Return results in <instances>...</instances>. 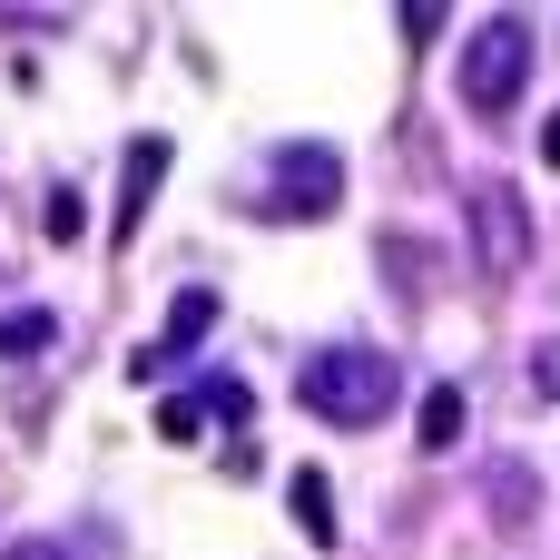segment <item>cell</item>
I'll return each mask as SVG.
<instances>
[{"mask_svg":"<svg viewBox=\"0 0 560 560\" xmlns=\"http://www.w3.org/2000/svg\"><path fill=\"white\" fill-rule=\"evenodd\" d=\"M295 404H305L315 423H335V433H364V423H384V413L404 404V364H394L384 345H325V354H305Z\"/></svg>","mask_w":560,"mask_h":560,"instance_id":"cell-1","label":"cell"},{"mask_svg":"<svg viewBox=\"0 0 560 560\" xmlns=\"http://www.w3.org/2000/svg\"><path fill=\"white\" fill-rule=\"evenodd\" d=\"M472 246H482V266L492 276H512L522 256H532V217H522V197L492 177V187H472Z\"/></svg>","mask_w":560,"mask_h":560,"instance_id":"cell-4","label":"cell"},{"mask_svg":"<svg viewBox=\"0 0 560 560\" xmlns=\"http://www.w3.org/2000/svg\"><path fill=\"white\" fill-rule=\"evenodd\" d=\"M10 560H118V541H108L98 522H79V532H30V541H10Z\"/></svg>","mask_w":560,"mask_h":560,"instance_id":"cell-7","label":"cell"},{"mask_svg":"<svg viewBox=\"0 0 560 560\" xmlns=\"http://www.w3.org/2000/svg\"><path fill=\"white\" fill-rule=\"evenodd\" d=\"M207 413H226V423H246V413H256V394H246V384H217V374H207Z\"/></svg>","mask_w":560,"mask_h":560,"instance_id":"cell-14","label":"cell"},{"mask_svg":"<svg viewBox=\"0 0 560 560\" xmlns=\"http://www.w3.org/2000/svg\"><path fill=\"white\" fill-rule=\"evenodd\" d=\"M207 325H217V295H207V285H187V295L167 305V335H158V345H138V354H128V374H138V384H158L167 364H187V354L207 345Z\"/></svg>","mask_w":560,"mask_h":560,"instance_id":"cell-5","label":"cell"},{"mask_svg":"<svg viewBox=\"0 0 560 560\" xmlns=\"http://www.w3.org/2000/svg\"><path fill=\"white\" fill-rule=\"evenodd\" d=\"M158 177H167V138H138V148H128V167H118V246L138 236V217H148Z\"/></svg>","mask_w":560,"mask_h":560,"instance_id":"cell-6","label":"cell"},{"mask_svg":"<svg viewBox=\"0 0 560 560\" xmlns=\"http://www.w3.org/2000/svg\"><path fill=\"white\" fill-rule=\"evenodd\" d=\"M413 433H423V453H453L463 443V384H433L423 413H413Z\"/></svg>","mask_w":560,"mask_h":560,"instance_id":"cell-8","label":"cell"},{"mask_svg":"<svg viewBox=\"0 0 560 560\" xmlns=\"http://www.w3.org/2000/svg\"><path fill=\"white\" fill-rule=\"evenodd\" d=\"M335 197H345V158H335L325 138H285V148L266 158V217H276V226L335 217Z\"/></svg>","mask_w":560,"mask_h":560,"instance_id":"cell-3","label":"cell"},{"mask_svg":"<svg viewBox=\"0 0 560 560\" xmlns=\"http://www.w3.org/2000/svg\"><path fill=\"white\" fill-rule=\"evenodd\" d=\"M285 502H295L305 541H335V492H325V472H295V482H285Z\"/></svg>","mask_w":560,"mask_h":560,"instance_id":"cell-10","label":"cell"},{"mask_svg":"<svg viewBox=\"0 0 560 560\" xmlns=\"http://www.w3.org/2000/svg\"><path fill=\"white\" fill-rule=\"evenodd\" d=\"M541 167H560V108L541 118Z\"/></svg>","mask_w":560,"mask_h":560,"instance_id":"cell-16","label":"cell"},{"mask_svg":"<svg viewBox=\"0 0 560 560\" xmlns=\"http://www.w3.org/2000/svg\"><path fill=\"white\" fill-rule=\"evenodd\" d=\"M453 89H463L472 118H512L522 89H532V20H522V10L472 20V39H463V59H453Z\"/></svg>","mask_w":560,"mask_h":560,"instance_id":"cell-2","label":"cell"},{"mask_svg":"<svg viewBox=\"0 0 560 560\" xmlns=\"http://www.w3.org/2000/svg\"><path fill=\"white\" fill-rule=\"evenodd\" d=\"M158 433H167V443H197V433H207V394H167V404H158Z\"/></svg>","mask_w":560,"mask_h":560,"instance_id":"cell-12","label":"cell"},{"mask_svg":"<svg viewBox=\"0 0 560 560\" xmlns=\"http://www.w3.org/2000/svg\"><path fill=\"white\" fill-rule=\"evenodd\" d=\"M49 335H59V315H49V305H10V315H0V364H20V354H39Z\"/></svg>","mask_w":560,"mask_h":560,"instance_id":"cell-9","label":"cell"},{"mask_svg":"<svg viewBox=\"0 0 560 560\" xmlns=\"http://www.w3.org/2000/svg\"><path fill=\"white\" fill-rule=\"evenodd\" d=\"M532 394H541V404H560V335L532 354Z\"/></svg>","mask_w":560,"mask_h":560,"instance_id":"cell-15","label":"cell"},{"mask_svg":"<svg viewBox=\"0 0 560 560\" xmlns=\"http://www.w3.org/2000/svg\"><path fill=\"white\" fill-rule=\"evenodd\" d=\"M492 512H502V532H522V522H532V472H522V463H502V482H492Z\"/></svg>","mask_w":560,"mask_h":560,"instance_id":"cell-13","label":"cell"},{"mask_svg":"<svg viewBox=\"0 0 560 560\" xmlns=\"http://www.w3.org/2000/svg\"><path fill=\"white\" fill-rule=\"evenodd\" d=\"M39 236H49V246H79V236H89V197H79V187H49V207H39Z\"/></svg>","mask_w":560,"mask_h":560,"instance_id":"cell-11","label":"cell"}]
</instances>
